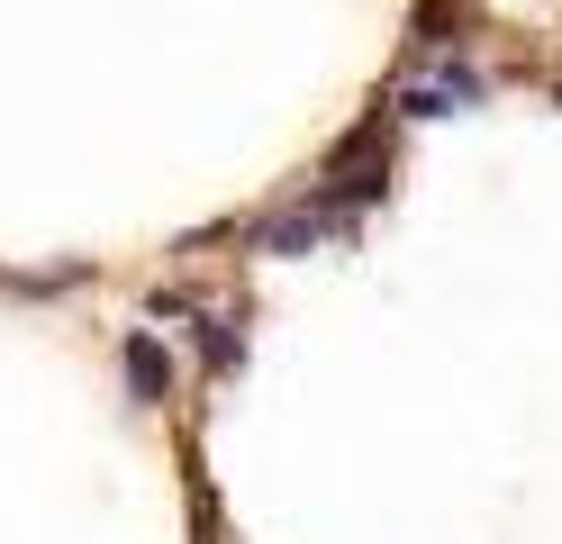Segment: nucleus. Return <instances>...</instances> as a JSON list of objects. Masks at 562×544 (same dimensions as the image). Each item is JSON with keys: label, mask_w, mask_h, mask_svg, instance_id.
Instances as JSON below:
<instances>
[{"label": "nucleus", "mask_w": 562, "mask_h": 544, "mask_svg": "<svg viewBox=\"0 0 562 544\" xmlns=\"http://www.w3.org/2000/svg\"><path fill=\"white\" fill-rule=\"evenodd\" d=\"M553 100H562V91H553Z\"/></svg>", "instance_id": "obj_4"}, {"label": "nucleus", "mask_w": 562, "mask_h": 544, "mask_svg": "<svg viewBox=\"0 0 562 544\" xmlns=\"http://www.w3.org/2000/svg\"><path fill=\"white\" fill-rule=\"evenodd\" d=\"M200 354H209V373H236V318H200Z\"/></svg>", "instance_id": "obj_3"}, {"label": "nucleus", "mask_w": 562, "mask_h": 544, "mask_svg": "<svg viewBox=\"0 0 562 544\" xmlns=\"http://www.w3.org/2000/svg\"><path fill=\"white\" fill-rule=\"evenodd\" d=\"M472 36H481V19L463 10V0H417V10H408V55H417V64L472 46Z\"/></svg>", "instance_id": "obj_1"}, {"label": "nucleus", "mask_w": 562, "mask_h": 544, "mask_svg": "<svg viewBox=\"0 0 562 544\" xmlns=\"http://www.w3.org/2000/svg\"><path fill=\"white\" fill-rule=\"evenodd\" d=\"M119 354H127V390H136V399H164V390H172V354L146 336V326H136Z\"/></svg>", "instance_id": "obj_2"}]
</instances>
